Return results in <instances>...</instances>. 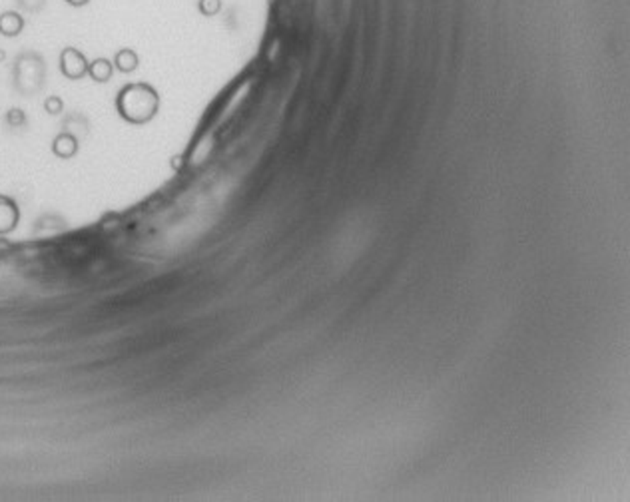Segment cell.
Segmentation results:
<instances>
[{
  "label": "cell",
  "instance_id": "obj_1",
  "mask_svg": "<svg viewBox=\"0 0 630 502\" xmlns=\"http://www.w3.org/2000/svg\"><path fill=\"white\" fill-rule=\"evenodd\" d=\"M116 108L120 116L132 124H146L152 120L158 110L156 90L148 84H128L120 90Z\"/></svg>",
  "mask_w": 630,
  "mask_h": 502
},
{
  "label": "cell",
  "instance_id": "obj_2",
  "mask_svg": "<svg viewBox=\"0 0 630 502\" xmlns=\"http://www.w3.org/2000/svg\"><path fill=\"white\" fill-rule=\"evenodd\" d=\"M88 66L90 64L86 60V56L78 48L68 46L60 54V70L70 80H80L84 74H88Z\"/></svg>",
  "mask_w": 630,
  "mask_h": 502
},
{
  "label": "cell",
  "instance_id": "obj_3",
  "mask_svg": "<svg viewBox=\"0 0 630 502\" xmlns=\"http://www.w3.org/2000/svg\"><path fill=\"white\" fill-rule=\"evenodd\" d=\"M24 16L18 11H4L0 14V34L2 36H18L24 30Z\"/></svg>",
  "mask_w": 630,
  "mask_h": 502
},
{
  "label": "cell",
  "instance_id": "obj_4",
  "mask_svg": "<svg viewBox=\"0 0 630 502\" xmlns=\"http://www.w3.org/2000/svg\"><path fill=\"white\" fill-rule=\"evenodd\" d=\"M18 220V209L16 203L9 198L0 196V231H9L14 228V223Z\"/></svg>",
  "mask_w": 630,
  "mask_h": 502
},
{
  "label": "cell",
  "instance_id": "obj_5",
  "mask_svg": "<svg viewBox=\"0 0 630 502\" xmlns=\"http://www.w3.org/2000/svg\"><path fill=\"white\" fill-rule=\"evenodd\" d=\"M114 68L120 72H132L138 68V54L132 48H120L114 54Z\"/></svg>",
  "mask_w": 630,
  "mask_h": 502
},
{
  "label": "cell",
  "instance_id": "obj_6",
  "mask_svg": "<svg viewBox=\"0 0 630 502\" xmlns=\"http://www.w3.org/2000/svg\"><path fill=\"white\" fill-rule=\"evenodd\" d=\"M112 72H114V64L106 60V58H98L88 66V74L94 78L96 82H108L112 78Z\"/></svg>",
  "mask_w": 630,
  "mask_h": 502
},
{
  "label": "cell",
  "instance_id": "obj_7",
  "mask_svg": "<svg viewBox=\"0 0 630 502\" xmlns=\"http://www.w3.org/2000/svg\"><path fill=\"white\" fill-rule=\"evenodd\" d=\"M76 147H78V144H76V140L70 134H60V136L54 140L52 150L56 156L70 157L76 154Z\"/></svg>",
  "mask_w": 630,
  "mask_h": 502
},
{
  "label": "cell",
  "instance_id": "obj_8",
  "mask_svg": "<svg viewBox=\"0 0 630 502\" xmlns=\"http://www.w3.org/2000/svg\"><path fill=\"white\" fill-rule=\"evenodd\" d=\"M200 11L206 16H214L216 12L220 11V0H200Z\"/></svg>",
  "mask_w": 630,
  "mask_h": 502
},
{
  "label": "cell",
  "instance_id": "obj_9",
  "mask_svg": "<svg viewBox=\"0 0 630 502\" xmlns=\"http://www.w3.org/2000/svg\"><path fill=\"white\" fill-rule=\"evenodd\" d=\"M16 2H18V6H21L22 11L38 12L44 6L46 0H16Z\"/></svg>",
  "mask_w": 630,
  "mask_h": 502
},
{
  "label": "cell",
  "instance_id": "obj_10",
  "mask_svg": "<svg viewBox=\"0 0 630 502\" xmlns=\"http://www.w3.org/2000/svg\"><path fill=\"white\" fill-rule=\"evenodd\" d=\"M46 110H48L50 114H60V110H62V102H60L56 96H52V98H48V100H46Z\"/></svg>",
  "mask_w": 630,
  "mask_h": 502
},
{
  "label": "cell",
  "instance_id": "obj_11",
  "mask_svg": "<svg viewBox=\"0 0 630 502\" xmlns=\"http://www.w3.org/2000/svg\"><path fill=\"white\" fill-rule=\"evenodd\" d=\"M64 2H66L68 6H74V9H80V6H86V4H88L90 0H64Z\"/></svg>",
  "mask_w": 630,
  "mask_h": 502
}]
</instances>
